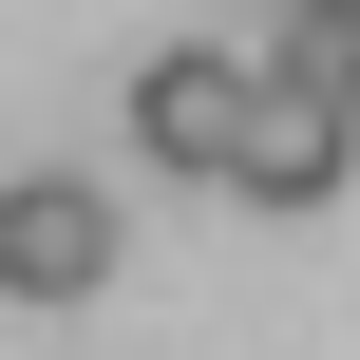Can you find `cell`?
I'll return each instance as SVG.
<instances>
[{"mask_svg": "<svg viewBox=\"0 0 360 360\" xmlns=\"http://www.w3.org/2000/svg\"><path fill=\"white\" fill-rule=\"evenodd\" d=\"M247 114H266V57H247V38H171V57L133 76V152L190 171V190L247 171Z\"/></svg>", "mask_w": 360, "mask_h": 360, "instance_id": "6da1fadb", "label": "cell"}, {"mask_svg": "<svg viewBox=\"0 0 360 360\" xmlns=\"http://www.w3.org/2000/svg\"><path fill=\"white\" fill-rule=\"evenodd\" d=\"M114 285V190L95 171H19L0 190V304H95Z\"/></svg>", "mask_w": 360, "mask_h": 360, "instance_id": "7a4b0ae2", "label": "cell"}, {"mask_svg": "<svg viewBox=\"0 0 360 360\" xmlns=\"http://www.w3.org/2000/svg\"><path fill=\"white\" fill-rule=\"evenodd\" d=\"M342 171H360V114L266 76V114H247V171H228V190H247L266 228H323V209H342Z\"/></svg>", "mask_w": 360, "mask_h": 360, "instance_id": "3957f363", "label": "cell"}, {"mask_svg": "<svg viewBox=\"0 0 360 360\" xmlns=\"http://www.w3.org/2000/svg\"><path fill=\"white\" fill-rule=\"evenodd\" d=\"M247 57H266L285 95H342V114H360V0H266Z\"/></svg>", "mask_w": 360, "mask_h": 360, "instance_id": "277c9868", "label": "cell"}]
</instances>
